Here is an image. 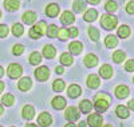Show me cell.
<instances>
[{"label":"cell","mask_w":134,"mask_h":127,"mask_svg":"<svg viewBox=\"0 0 134 127\" xmlns=\"http://www.w3.org/2000/svg\"><path fill=\"white\" fill-rule=\"evenodd\" d=\"M35 76H36L38 80H40V82H44V80H47L48 76H50V70H48L46 66L38 67L36 71H35Z\"/></svg>","instance_id":"cell-4"},{"label":"cell","mask_w":134,"mask_h":127,"mask_svg":"<svg viewBox=\"0 0 134 127\" xmlns=\"http://www.w3.org/2000/svg\"><path fill=\"white\" fill-rule=\"evenodd\" d=\"M118 36L122 38V39H126L130 36V28L129 26H121L118 28Z\"/></svg>","instance_id":"cell-27"},{"label":"cell","mask_w":134,"mask_h":127,"mask_svg":"<svg viewBox=\"0 0 134 127\" xmlns=\"http://www.w3.org/2000/svg\"><path fill=\"white\" fill-rule=\"evenodd\" d=\"M52 88H54V91H57V92H60V91H63L64 90V82L63 80H55L54 82V84H52Z\"/></svg>","instance_id":"cell-36"},{"label":"cell","mask_w":134,"mask_h":127,"mask_svg":"<svg viewBox=\"0 0 134 127\" xmlns=\"http://www.w3.org/2000/svg\"><path fill=\"white\" fill-rule=\"evenodd\" d=\"M102 122H103V118L100 117L99 114H91V115H88L87 123L90 124V127H100V126H102Z\"/></svg>","instance_id":"cell-5"},{"label":"cell","mask_w":134,"mask_h":127,"mask_svg":"<svg viewBox=\"0 0 134 127\" xmlns=\"http://www.w3.org/2000/svg\"><path fill=\"white\" fill-rule=\"evenodd\" d=\"M64 127H76V126H75V124H72V123H67Z\"/></svg>","instance_id":"cell-50"},{"label":"cell","mask_w":134,"mask_h":127,"mask_svg":"<svg viewBox=\"0 0 134 127\" xmlns=\"http://www.w3.org/2000/svg\"><path fill=\"white\" fill-rule=\"evenodd\" d=\"M72 62H74V59H72V56L69 52H64V54L60 55V63L63 66H71Z\"/></svg>","instance_id":"cell-26"},{"label":"cell","mask_w":134,"mask_h":127,"mask_svg":"<svg viewBox=\"0 0 134 127\" xmlns=\"http://www.w3.org/2000/svg\"><path fill=\"white\" fill-rule=\"evenodd\" d=\"M40 62H42L40 54H39V52H32L31 56H30V63H31L32 66H38Z\"/></svg>","instance_id":"cell-29"},{"label":"cell","mask_w":134,"mask_h":127,"mask_svg":"<svg viewBox=\"0 0 134 127\" xmlns=\"http://www.w3.org/2000/svg\"><path fill=\"white\" fill-rule=\"evenodd\" d=\"M99 75L102 78H105V79L111 78V76H113V68H111V66H109V64L102 66L99 68Z\"/></svg>","instance_id":"cell-11"},{"label":"cell","mask_w":134,"mask_h":127,"mask_svg":"<svg viewBox=\"0 0 134 127\" xmlns=\"http://www.w3.org/2000/svg\"><path fill=\"white\" fill-rule=\"evenodd\" d=\"M42 35H39V33L35 31V30H34V28H31L30 30V38H32V39H39Z\"/></svg>","instance_id":"cell-43"},{"label":"cell","mask_w":134,"mask_h":127,"mask_svg":"<svg viewBox=\"0 0 134 127\" xmlns=\"http://www.w3.org/2000/svg\"><path fill=\"white\" fill-rule=\"evenodd\" d=\"M97 16H98V12H97V9H87L86 12H85V16H83V19H85V21H94L95 19H97Z\"/></svg>","instance_id":"cell-22"},{"label":"cell","mask_w":134,"mask_h":127,"mask_svg":"<svg viewBox=\"0 0 134 127\" xmlns=\"http://www.w3.org/2000/svg\"><path fill=\"white\" fill-rule=\"evenodd\" d=\"M60 21L63 23L64 26H70V24H72V23L75 21V18H74V15L70 12V11H64L62 18H60Z\"/></svg>","instance_id":"cell-8"},{"label":"cell","mask_w":134,"mask_h":127,"mask_svg":"<svg viewBox=\"0 0 134 127\" xmlns=\"http://www.w3.org/2000/svg\"><path fill=\"white\" fill-rule=\"evenodd\" d=\"M34 30H35L39 35H43V33H47V30H48V27H47V24H46V21H39L38 24H35L32 27Z\"/></svg>","instance_id":"cell-23"},{"label":"cell","mask_w":134,"mask_h":127,"mask_svg":"<svg viewBox=\"0 0 134 127\" xmlns=\"http://www.w3.org/2000/svg\"><path fill=\"white\" fill-rule=\"evenodd\" d=\"M26 127H38V126H36V124H27Z\"/></svg>","instance_id":"cell-52"},{"label":"cell","mask_w":134,"mask_h":127,"mask_svg":"<svg viewBox=\"0 0 134 127\" xmlns=\"http://www.w3.org/2000/svg\"><path fill=\"white\" fill-rule=\"evenodd\" d=\"M105 44H106V47H107V48H114V47H117V44H118V39H117V36H114V35H109V36H106V39H105Z\"/></svg>","instance_id":"cell-21"},{"label":"cell","mask_w":134,"mask_h":127,"mask_svg":"<svg viewBox=\"0 0 134 127\" xmlns=\"http://www.w3.org/2000/svg\"><path fill=\"white\" fill-rule=\"evenodd\" d=\"M64 118L70 123H72V122L79 119V111H78V108H75V107H69L64 112Z\"/></svg>","instance_id":"cell-2"},{"label":"cell","mask_w":134,"mask_h":127,"mask_svg":"<svg viewBox=\"0 0 134 127\" xmlns=\"http://www.w3.org/2000/svg\"><path fill=\"white\" fill-rule=\"evenodd\" d=\"M78 127H86V122H79V124H78Z\"/></svg>","instance_id":"cell-49"},{"label":"cell","mask_w":134,"mask_h":127,"mask_svg":"<svg viewBox=\"0 0 134 127\" xmlns=\"http://www.w3.org/2000/svg\"><path fill=\"white\" fill-rule=\"evenodd\" d=\"M103 127H113V126H110V124H106V126H103Z\"/></svg>","instance_id":"cell-53"},{"label":"cell","mask_w":134,"mask_h":127,"mask_svg":"<svg viewBox=\"0 0 134 127\" xmlns=\"http://www.w3.org/2000/svg\"><path fill=\"white\" fill-rule=\"evenodd\" d=\"M12 51H14V55H20V54H23V52H24V45L16 44V45H14Z\"/></svg>","instance_id":"cell-39"},{"label":"cell","mask_w":134,"mask_h":127,"mask_svg":"<svg viewBox=\"0 0 134 127\" xmlns=\"http://www.w3.org/2000/svg\"><path fill=\"white\" fill-rule=\"evenodd\" d=\"M125 70L129 71V72H133L134 71V60L133 59H130V60H127L125 63Z\"/></svg>","instance_id":"cell-40"},{"label":"cell","mask_w":134,"mask_h":127,"mask_svg":"<svg viewBox=\"0 0 134 127\" xmlns=\"http://www.w3.org/2000/svg\"><path fill=\"white\" fill-rule=\"evenodd\" d=\"M117 24H118V19L110 14L102 15V18H100V26L107 31H111L113 28H115Z\"/></svg>","instance_id":"cell-1"},{"label":"cell","mask_w":134,"mask_h":127,"mask_svg":"<svg viewBox=\"0 0 134 127\" xmlns=\"http://www.w3.org/2000/svg\"><path fill=\"white\" fill-rule=\"evenodd\" d=\"M21 114H23V118L27 119V120H31L34 117H35V110H34L32 106H24L23 111H21Z\"/></svg>","instance_id":"cell-16"},{"label":"cell","mask_w":134,"mask_h":127,"mask_svg":"<svg viewBox=\"0 0 134 127\" xmlns=\"http://www.w3.org/2000/svg\"><path fill=\"white\" fill-rule=\"evenodd\" d=\"M85 64H86L87 67H95V66L98 64V57H97L94 54L86 55V57H85Z\"/></svg>","instance_id":"cell-19"},{"label":"cell","mask_w":134,"mask_h":127,"mask_svg":"<svg viewBox=\"0 0 134 127\" xmlns=\"http://www.w3.org/2000/svg\"><path fill=\"white\" fill-rule=\"evenodd\" d=\"M58 33H59V28L55 26V24H51L48 26V30H47V35L48 38H57L58 36Z\"/></svg>","instance_id":"cell-33"},{"label":"cell","mask_w":134,"mask_h":127,"mask_svg":"<svg viewBox=\"0 0 134 127\" xmlns=\"http://www.w3.org/2000/svg\"><path fill=\"white\" fill-rule=\"evenodd\" d=\"M99 84H100V82H99V78L97 75H90L87 78V86L90 88H97Z\"/></svg>","instance_id":"cell-24"},{"label":"cell","mask_w":134,"mask_h":127,"mask_svg":"<svg viewBox=\"0 0 134 127\" xmlns=\"http://www.w3.org/2000/svg\"><path fill=\"white\" fill-rule=\"evenodd\" d=\"M55 71H57V74H63L64 72V68L62 66H58L57 68H55Z\"/></svg>","instance_id":"cell-46"},{"label":"cell","mask_w":134,"mask_h":127,"mask_svg":"<svg viewBox=\"0 0 134 127\" xmlns=\"http://www.w3.org/2000/svg\"><path fill=\"white\" fill-rule=\"evenodd\" d=\"M109 100L107 99H95V103H94V107L97 108L98 112H105L107 108H109Z\"/></svg>","instance_id":"cell-7"},{"label":"cell","mask_w":134,"mask_h":127,"mask_svg":"<svg viewBox=\"0 0 134 127\" xmlns=\"http://www.w3.org/2000/svg\"><path fill=\"white\" fill-rule=\"evenodd\" d=\"M23 32H24V28L21 24H19V23H16V24H14L12 27V33L15 36H21L23 35Z\"/></svg>","instance_id":"cell-34"},{"label":"cell","mask_w":134,"mask_h":127,"mask_svg":"<svg viewBox=\"0 0 134 127\" xmlns=\"http://www.w3.org/2000/svg\"><path fill=\"white\" fill-rule=\"evenodd\" d=\"M20 7L19 0H4V8L7 11H16Z\"/></svg>","instance_id":"cell-15"},{"label":"cell","mask_w":134,"mask_h":127,"mask_svg":"<svg viewBox=\"0 0 134 127\" xmlns=\"http://www.w3.org/2000/svg\"><path fill=\"white\" fill-rule=\"evenodd\" d=\"M14 102H15V98H14L12 94H5V95L2 98V103H3L4 106H12Z\"/></svg>","instance_id":"cell-31"},{"label":"cell","mask_w":134,"mask_h":127,"mask_svg":"<svg viewBox=\"0 0 134 127\" xmlns=\"http://www.w3.org/2000/svg\"><path fill=\"white\" fill-rule=\"evenodd\" d=\"M46 14H47V16H50V18L58 16V15H59V5H58V4H55V3L48 4L47 8H46Z\"/></svg>","instance_id":"cell-9"},{"label":"cell","mask_w":134,"mask_h":127,"mask_svg":"<svg viewBox=\"0 0 134 127\" xmlns=\"http://www.w3.org/2000/svg\"><path fill=\"white\" fill-rule=\"evenodd\" d=\"M72 8H74L75 12H82V11L86 9V3L83 2V0H76V2L74 3V5H72Z\"/></svg>","instance_id":"cell-32"},{"label":"cell","mask_w":134,"mask_h":127,"mask_svg":"<svg viewBox=\"0 0 134 127\" xmlns=\"http://www.w3.org/2000/svg\"><path fill=\"white\" fill-rule=\"evenodd\" d=\"M51 122H52V118L48 112H42L38 117V123L42 127H48L51 124Z\"/></svg>","instance_id":"cell-6"},{"label":"cell","mask_w":134,"mask_h":127,"mask_svg":"<svg viewBox=\"0 0 134 127\" xmlns=\"http://www.w3.org/2000/svg\"><path fill=\"white\" fill-rule=\"evenodd\" d=\"M43 55H44V57H47V59H52V57L57 55V50H55L54 45L47 44V45H44V48H43Z\"/></svg>","instance_id":"cell-12"},{"label":"cell","mask_w":134,"mask_h":127,"mask_svg":"<svg viewBox=\"0 0 134 127\" xmlns=\"http://www.w3.org/2000/svg\"><path fill=\"white\" fill-rule=\"evenodd\" d=\"M95 99H107V100L110 102V98H109L106 94H102V92H100V94H97V95H95Z\"/></svg>","instance_id":"cell-45"},{"label":"cell","mask_w":134,"mask_h":127,"mask_svg":"<svg viewBox=\"0 0 134 127\" xmlns=\"http://www.w3.org/2000/svg\"><path fill=\"white\" fill-rule=\"evenodd\" d=\"M127 106H129V108H130V110H134V99L129 102V105H127Z\"/></svg>","instance_id":"cell-47"},{"label":"cell","mask_w":134,"mask_h":127,"mask_svg":"<svg viewBox=\"0 0 134 127\" xmlns=\"http://www.w3.org/2000/svg\"><path fill=\"white\" fill-rule=\"evenodd\" d=\"M69 32H70V36H71V38H75V36L78 35V28L72 27V28H70V30H69Z\"/></svg>","instance_id":"cell-44"},{"label":"cell","mask_w":134,"mask_h":127,"mask_svg":"<svg viewBox=\"0 0 134 127\" xmlns=\"http://www.w3.org/2000/svg\"><path fill=\"white\" fill-rule=\"evenodd\" d=\"M133 82H134V79H133Z\"/></svg>","instance_id":"cell-54"},{"label":"cell","mask_w":134,"mask_h":127,"mask_svg":"<svg viewBox=\"0 0 134 127\" xmlns=\"http://www.w3.org/2000/svg\"><path fill=\"white\" fill-rule=\"evenodd\" d=\"M117 8H118V5H117V3H115V2H113V0L107 2V3H106V5H105V9L107 11V12H115Z\"/></svg>","instance_id":"cell-37"},{"label":"cell","mask_w":134,"mask_h":127,"mask_svg":"<svg viewBox=\"0 0 134 127\" xmlns=\"http://www.w3.org/2000/svg\"><path fill=\"white\" fill-rule=\"evenodd\" d=\"M0 30H2V31H0V36H2V38H4V36L8 35V27L7 26L2 24V26H0Z\"/></svg>","instance_id":"cell-42"},{"label":"cell","mask_w":134,"mask_h":127,"mask_svg":"<svg viewBox=\"0 0 134 127\" xmlns=\"http://www.w3.org/2000/svg\"><path fill=\"white\" fill-rule=\"evenodd\" d=\"M88 36H90L94 42H98L99 40V31L94 27H90L88 28Z\"/></svg>","instance_id":"cell-35"},{"label":"cell","mask_w":134,"mask_h":127,"mask_svg":"<svg viewBox=\"0 0 134 127\" xmlns=\"http://www.w3.org/2000/svg\"><path fill=\"white\" fill-rule=\"evenodd\" d=\"M115 112H117L118 117H119V118H122V119L129 118V110H127L125 106H118V107H117V110H115Z\"/></svg>","instance_id":"cell-28"},{"label":"cell","mask_w":134,"mask_h":127,"mask_svg":"<svg viewBox=\"0 0 134 127\" xmlns=\"http://www.w3.org/2000/svg\"><path fill=\"white\" fill-rule=\"evenodd\" d=\"M87 2L90 3V4H98V3L100 2V0H87Z\"/></svg>","instance_id":"cell-48"},{"label":"cell","mask_w":134,"mask_h":127,"mask_svg":"<svg viewBox=\"0 0 134 127\" xmlns=\"http://www.w3.org/2000/svg\"><path fill=\"white\" fill-rule=\"evenodd\" d=\"M126 12L130 14V15L134 14V2H129V3H127V5H126Z\"/></svg>","instance_id":"cell-41"},{"label":"cell","mask_w":134,"mask_h":127,"mask_svg":"<svg viewBox=\"0 0 134 127\" xmlns=\"http://www.w3.org/2000/svg\"><path fill=\"white\" fill-rule=\"evenodd\" d=\"M36 14L34 12V11H27V12L23 14V21L26 24H34V23L36 21Z\"/></svg>","instance_id":"cell-10"},{"label":"cell","mask_w":134,"mask_h":127,"mask_svg":"<svg viewBox=\"0 0 134 127\" xmlns=\"http://www.w3.org/2000/svg\"><path fill=\"white\" fill-rule=\"evenodd\" d=\"M7 72H8V76L11 79H16L21 75L23 70H21V67L19 64H9L8 68H7Z\"/></svg>","instance_id":"cell-3"},{"label":"cell","mask_w":134,"mask_h":127,"mask_svg":"<svg viewBox=\"0 0 134 127\" xmlns=\"http://www.w3.org/2000/svg\"><path fill=\"white\" fill-rule=\"evenodd\" d=\"M115 95H117V98H119V99L127 98V95H129V88H127L126 86H124V84L118 86V87L115 88Z\"/></svg>","instance_id":"cell-14"},{"label":"cell","mask_w":134,"mask_h":127,"mask_svg":"<svg viewBox=\"0 0 134 127\" xmlns=\"http://www.w3.org/2000/svg\"><path fill=\"white\" fill-rule=\"evenodd\" d=\"M93 105H91V102L90 100H82L81 102V105H79V108H81V111L82 112H85V114H88V112H90L91 110H93Z\"/></svg>","instance_id":"cell-25"},{"label":"cell","mask_w":134,"mask_h":127,"mask_svg":"<svg viewBox=\"0 0 134 127\" xmlns=\"http://www.w3.org/2000/svg\"><path fill=\"white\" fill-rule=\"evenodd\" d=\"M3 88H4V83L2 82V83H0V90H2V91H3Z\"/></svg>","instance_id":"cell-51"},{"label":"cell","mask_w":134,"mask_h":127,"mask_svg":"<svg viewBox=\"0 0 134 127\" xmlns=\"http://www.w3.org/2000/svg\"><path fill=\"white\" fill-rule=\"evenodd\" d=\"M81 92H82V90H81V87L78 86V84H71V86L69 87V90H67V94H69V96L72 98V99L79 96Z\"/></svg>","instance_id":"cell-13"},{"label":"cell","mask_w":134,"mask_h":127,"mask_svg":"<svg viewBox=\"0 0 134 127\" xmlns=\"http://www.w3.org/2000/svg\"><path fill=\"white\" fill-rule=\"evenodd\" d=\"M52 107L57 108V110H62L66 107V99L62 96H57L52 99Z\"/></svg>","instance_id":"cell-17"},{"label":"cell","mask_w":134,"mask_h":127,"mask_svg":"<svg viewBox=\"0 0 134 127\" xmlns=\"http://www.w3.org/2000/svg\"><path fill=\"white\" fill-rule=\"evenodd\" d=\"M126 57V54L124 52V51H115L114 54H113V60L115 62V63H121V62H124V59Z\"/></svg>","instance_id":"cell-30"},{"label":"cell","mask_w":134,"mask_h":127,"mask_svg":"<svg viewBox=\"0 0 134 127\" xmlns=\"http://www.w3.org/2000/svg\"><path fill=\"white\" fill-rule=\"evenodd\" d=\"M58 38L60 39V40H67L70 38V32H69V30H66V28H59V33H58Z\"/></svg>","instance_id":"cell-38"},{"label":"cell","mask_w":134,"mask_h":127,"mask_svg":"<svg viewBox=\"0 0 134 127\" xmlns=\"http://www.w3.org/2000/svg\"><path fill=\"white\" fill-rule=\"evenodd\" d=\"M31 86H32V82H31L30 78L20 79V82H19V84H18L19 90H21V91H28V90L31 88Z\"/></svg>","instance_id":"cell-18"},{"label":"cell","mask_w":134,"mask_h":127,"mask_svg":"<svg viewBox=\"0 0 134 127\" xmlns=\"http://www.w3.org/2000/svg\"><path fill=\"white\" fill-rule=\"evenodd\" d=\"M70 52H72L74 55H78V54H81L82 50H83V44L81 42H72L70 44Z\"/></svg>","instance_id":"cell-20"}]
</instances>
